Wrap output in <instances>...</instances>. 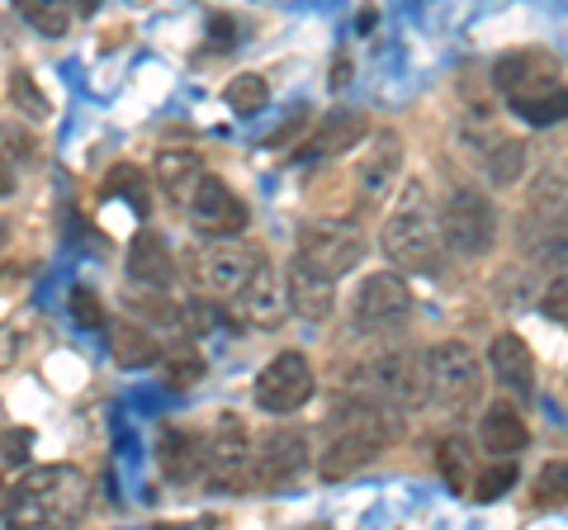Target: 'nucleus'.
<instances>
[{
    "mask_svg": "<svg viewBox=\"0 0 568 530\" xmlns=\"http://www.w3.org/2000/svg\"><path fill=\"white\" fill-rule=\"evenodd\" d=\"M493 81L503 100L511 104V114H521L536 129H549V123L568 119V81L559 58H549L545 48H517L507 58H497Z\"/></svg>",
    "mask_w": 568,
    "mask_h": 530,
    "instance_id": "obj_1",
    "label": "nucleus"
},
{
    "mask_svg": "<svg viewBox=\"0 0 568 530\" xmlns=\"http://www.w3.org/2000/svg\"><path fill=\"white\" fill-rule=\"evenodd\" d=\"M91 507V479L77 465H39L10 488V517L20 526H67Z\"/></svg>",
    "mask_w": 568,
    "mask_h": 530,
    "instance_id": "obj_2",
    "label": "nucleus"
},
{
    "mask_svg": "<svg viewBox=\"0 0 568 530\" xmlns=\"http://www.w3.org/2000/svg\"><path fill=\"white\" fill-rule=\"evenodd\" d=\"M394 412L398 408H388V402H379V408H351L332 427L323 459H317V473H323V479H351L369 459H379V450L394 440V431H403V427H394Z\"/></svg>",
    "mask_w": 568,
    "mask_h": 530,
    "instance_id": "obj_3",
    "label": "nucleus"
},
{
    "mask_svg": "<svg viewBox=\"0 0 568 530\" xmlns=\"http://www.w3.org/2000/svg\"><path fill=\"white\" fill-rule=\"evenodd\" d=\"M422 379H426V398L450 412H465L484 398V365H478V356L465 342H436L422 356Z\"/></svg>",
    "mask_w": 568,
    "mask_h": 530,
    "instance_id": "obj_4",
    "label": "nucleus"
},
{
    "mask_svg": "<svg viewBox=\"0 0 568 530\" xmlns=\"http://www.w3.org/2000/svg\"><path fill=\"white\" fill-rule=\"evenodd\" d=\"M440 237L450 242V252L459 256H488L497 242V208L484 190H455L446 204H440Z\"/></svg>",
    "mask_w": 568,
    "mask_h": 530,
    "instance_id": "obj_5",
    "label": "nucleus"
},
{
    "mask_svg": "<svg viewBox=\"0 0 568 530\" xmlns=\"http://www.w3.org/2000/svg\"><path fill=\"white\" fill-rule=\"evenodd\" d=\"M361 261H365V237L355 233V227L336 223V218H313L298 227V265H308V271L342 279Z\"/></svg>",
    "mask_w": 568,
    "mask_h": 530,
    "instance_id": "obj_6",
    "label": "nucleus"
},
{
    "mask_svg": "<svg viewBox=\"0 0 568 530\" xmlns=\"http://www.w3.org/2000/svg\"><path fill=\"white\" fill-rule=\"evenodd\" d=\"M204 473L219 488H246V473H252V431L237 412H219L213 427L204 436Z\"/></svg>",
    "mask_w": 568,
    "mask_h": 530,
    "instance_id": "obj_7",
    "label": "nucleus"
},
{
    "mask_svg": "<svg viewBox=\"0 0 568 530\" xmlns=\"http://www.w3.org/2000/svg\"><path fill=\"white\" fill-rule=\"evenodd\" d=\"M313 388H317V379H313L308 356H298V350H280V356L256 375V408L275 412V417L298 412L313 398Z\"/></svg>",
    "mask_w": 568,
    "mask_h": 530,
    "instance_id": "obj_8",
    "label": "nucleus"
},
{
    "mask_svg": "<svg viewBox=\"0 0 568 530\" xmlns=\"http://www.w3.org/2000/svg\"><path fill=\"white\" fill-rule=\"evenodd\" d=\"M185 208H190V223L200 227L204 237H237V233H246V223H252L242 194L227 185L223 175H200Z\"/></svg>",
    "mask_w": 568,
    "mask_h": 530,
    "instance_id": "obj_9",
    "label": "nucleus"
},
{
    "mask_svg": "<svg viewBox=\"0 0 568 530\" xmlns=\"http://www.w3.org/2000/svg\"><path fill=\"white\" fill-rule=\"evenodd\" d=\"M252 256L242 252V246H233L227 237H213L209 246H200V252L190 256V285L194 294L204 298H233L242 289V279L252 275Z\"/></svg>",
    "mask_w": 568,
    "mask_h": 530,
    "instance_id": "obj_10",
    "label": "nucleus"
},
{
    "mask_svg": "<svg viewBox=\"0 0 568 530\" xmlns=\"http://www.w3.org/2000/svg\"><path fill=\"white\" fill-rule=\"evenodd\" d=\"M308 465V436L294 427H280L261 440V450H252V473H246V488L275 492L284 483H294Z\"/></svg>",
    "mask_w": 568,
    "mask_h": 530,
    "instance_id": "obj_11",
    "label": "nucleus"
},
{
    "mask_svg": "<svg viewBox=\"0 0 568 530\" xmlns=\"http://www.w3.org/2000/svg\"><path fill=\"white\" fill-rule=\"evenodd\" d=\"M379 242H384V256L407 265V271H426V265L436 261V227L417 200L398 204V214H388Z\"/></svg>",
    "mask_w": 568,
    "mask_h": 530,
    "instance_id": "obj_12",
    "label": "nucleus"
},
{
    "mask_svg": "<svg viewBox=\"0 0 568 530\" xmlns=\"http://www.w3.org/2000/svg\"><path fill=\"white\" fill-rule=\"evenodd\" d=\"M351 313H355V327L384 332V327H394L398 317L413 313V289H407V279L398 271H375L361 279Z\"/></svg>",
    "mask_w": 568,
    "mask_h": 530,
    "instance_id": "obj_13",
    "label": "nucleus"
},
{
    "mask_svg": "<svg viewBox=\"0 0 568 530\" xmlns=\"http://www.w3.org/2000/svg\"><path fill=\"white\" fill-rule=\"evenodd\" d=\"M233 304L252 327H280L284 313H290V279L271 261H256L252 275L242 279V289L233 294Z\"/></svg>",
    "mask_w": 568,
    "mask_h": 530,
    "instance_id": "obj_14",
    "label": "nucleus"
},
{
    "mask_svg": "<svg viewBox=\"0 0 568 530\" xmlns=\"http://www.w3.org/2000/svg\"><path fill=\"white\" fill-rule=\"evenodd\" d=\"M398 175H403V137L398 133H375V143L361 152L355 162V194L365 204H384L388 194L398 190Z\"/></svg>",
    "mask_w": 568,
    "mask_h": 530,
    "instance_id": "obj_15",
    "label": "nucleus"
},
{
    "mask_svg": "<svg viewBox=\"0 0 568 530\" xmlns=\"http://www.w3.org/2000/svg\"><path fill=\"white\" fill-rule=\"evenodd\" d=\"M365 388L375 394L379 402H388V408H417V402L426 398V379L413 356H379L375 365L365 369Z\"/></svg>",
    "mask_w": 568,
    "mask_h": 530,
    "instance_id": "obj_16",
    "label": "nucleus"
},
{
    "mask_svg": "<svg viewBox=\"0 0 568 530\" xmlns=\"http://www.w3.org/2000/svg\"><path fill=\"white\" fill-rule=\"evenodd\" d=\"M129 279L148 289H166L175 279V256L162 233H138L129 246Z\"/></svg>",
    "mask_w": 568,
    "mask_h": 530,
    "instance_id": "obj_17",
    "label": "nucleus"
},
{
    "mask_svg": "<svg viewBox=\"0 0 568 530\" xmlns=\"http://www.w3.org/2000/svg\"><path fill=\"white\" fill-rule=\"evenodd\" d=\"M488 365H493V375L507 388H517V394L536 388V356H530L526 337H517V332H497L488 346Z\"/></svg>",
    "mask_w": 568,
    "mask_h": 530,
    "instance_id": "obj_18",
    "label": "nucleus"
},
{
    "mask_svg": "<svg viewBox=\"0 0 568 530\" xmlns=\"http://www.w3.org/2000/svg\"><path fill=\"white\" fill-rule=\"evenodd\" d=\"M156 465H162V473L175 483L200 479L204 473V440L181 431V427H166L162 436H156Z\"/></svg>",
    "mask_w": 568,
    "mask_h": 530,
    "instance_id": "obj_19",
    "label": "nucleus"
},
{
    "mask_svg": "<svg viewBox=\"0 0 568 530\" xmlns=\"http://www.w3.org/2000/svg\"><path fill=\"white\" fill-rule=\"evenodd\" d=\"M369 133V119L361 110H332L323 114V123L313 129L308 137V152L313 156H342L351 147H361V137Z\"/></svg>",
    "mask_w": 568,
    "mask_h": 530,
    "instance_id": "obj_20",
    "label": "nucleus"
},
{
    "mask_svg": "<svg viewBox=\"0 0 568 530\" xmlns=\"http://www.w3.org/2000/svg\"><path fill=\"white\" fill-rule=\"evenodd\" d=\"M478 440H484V450H493V455H521L530 446V427L511 402H493L484 421H478Z\"/></svg>",
    "mask_w": 568,
    "mask_h": 530,
    "instance_id": "obj_21",
    "label": "nucleus"
},
{
    "mask_svg": "<svg viewBox=\"0 0 568 530\" xmlns=\"http://www.w3.org/2000/svg\"><path fill=\"white\" fill-rule=\"evenodd\" d=\"M332 285H336V279L317 275V271H308V265L294 261V271H290V308L298 317H308V323H327L332 308H336Z\"/></svg>",
    "mask_w": 568,
    "mask_h": 530,
    "instance_id": "obj_22",
    "label": "nucleus"
},
{
    "mask_svg": "<svg viewBox=\"0 0 568 530\" xmlns=\"http://www.w3.org/2000/svg\"><path fill=\"white\" fill-rule=\"evenodd\" d=\"M156 185H162V194L171 204H185L190 200V190L194 181H200V156H194L190 147H166V152H156Z\"/></svg>",
    "mask_w": 568,
    "mask_h": 530,
    "instance_id": "obj_23",
    "label": "nucleus"
},
{
    "mask_svg": "<svg viewBox=\"0 0 568 530\" xmlns=\"http://www.w3.org/2000/svg\"><path fill=\"white\" fill-rule=\"evenodd\" d=\"M110 350H114V360L129 365V369H142V365L162 360V342H156L142 323H114L110 327Z\"/></svg>",
    "mask_w": 568,
    "mask_h": 530,
    "instance_id": "obj_24",
    "label": "nucleus"
},
{
    "mask_svg": "<svg viewBox=\"0 0 568 530\" xmlns=\"http://www.w3.org/2000/svg\"><path fill=\"white\" fill-rule=\"evenodd\" d=\"M436 469L455 492H469L474 488V446L465 436H446L436 446Z\"/></svg>",
    "mask_w": 568,
    "mask_h": 530,
    "instance_id": "obj_25",
    "label": "nucleus"
},
{
    "mask_svg": "<svg viewBox=\"0 0 568 530\" xmlns=\"http://www.w3.org/2000/svg\"><path fill=\"white\" fill-rule=\"evenodd\" d=\"M14 10H20L39 33H48V39H62L77 6H71V0H14Z\"/></svg>",
    "mask_w": 568,
    "mask_h": 530,
    "instance_id": "obj_26",
    "label": "nucleus"
},
{
    "mask_svg": "<svg viewBox=\"0 0 568 530\" xmlns=\"http://www.w3.org/2000/svg\"><path fill=\"white\" fill-rule=\"evenodd\" d=\"M223 100L233 114H261L265 100H271V85H265V77H256V72H242V77L227 81Z\"/></svg>",
    "mask_w": 568,
    "mask_h": 530,
    "instance_id": "obj_27",
    "label": "nucleus"
},
{
    "mask_svg": "<svg viewBox=\"0 0 568 530\" xmlns=\"http://www.w3.org/2000/svg\"><path fill=\"white\" fill-rule=\"evenodd\" d=\"M507 488H517V455H497V465L484 469V473H474V498L478 502H497Z\"/></svg>",
    "mask_w": 568,
    "mask_h": 530,
    "instance_id": "obj_28",
    "label": "nucleus"
},
{
    "mask_svg": "<svg viewBox=\"0 0 568 530\" xmlns=\"http://www.w3.org/2000/svg\"><path fill=\"white\" fill-rule=\"evenodd\" d=\"M10 100L20 104L29 119H48L52 114L48 95L39 91V81H33V72H24V67H14V72H10Z\"/></svg>",
    "mask_w": 568,
    "mask_h": 530,
    "instance_id": "obj_29",
    "label": "nucleus"
},
{
    "mask_svg": "<svg viewBox=\"0 0 568 530\" xmlns=\"http://www.w3.org/2000/svg\"><path fill=\"white\" fill-rule=\"evenodd\" d=\"M104 190L119 194V200H129L138 214H148V190H142V171L138 166H129V162L114 166L110 175H104Z\"/></svg>",
    "mask_w": 568,
    "mask_h": 530,
    "instance_id": "obj_30",
    "label": "nucleus"
},
{
    "mask_svg": "<svg viewBox=\"0 0 568 530\" xmlns=\"http://www.w3.org/2000/svg\"><path fill=\"white\" fill-rule=\"evenodd\" d=\"M536 502H540V507H564V502H568V465H564V459H555V465L540 469V479H536Z\"/></svg>",
    "mask_w": 568,
    "mask_h": 530,
    "instance_id": "obj_31",
    "label": "nucleus"
},
{
    "mask_svg": "<svg viewBox=\"0 0 568 530\" xmlns=\"http://www.w3.org/2000/svg\"><path fill=\"white\" fill-rule=\"evenodd\" d=\"M71 317H77L81 327H104V304H100V294L95 289H85V285H77L71 289Z\"/></svg>",
    "mask_w": 568,
    "mask_h": 530,
    "instance_id": "obj_32",
    "label": "nucleus"
},
{
    "mask_svg": "<svg viewBox=\"0 0 568 530\" xmlns=\"http://www.w3.org/2000/svg\"><path fill=\"white\" fill-rule=\"evenodd\" d=\"M200 375H204V360L194 356V350H185V356H171V360H166V384H171V388H190Z\"/></svg>",
    "mask_w": 568,
    "mask_h": 530,
    "instance_id": "obj_33",
    "label": "nucleus"
},
{
    "mask_svg": "<svg viewBox=\"0 0 568 530\" xmlns=\"http://www.w3.org/2000/svg\"><path fill=\"white\" fill-rule=\"evenodd\" d=\"M540 313L549 317V323H564V327H568V275H559L555 285L545 289V298H540Z\"/></svg>",
    "mask_w": 568,
    "mask_h": 530,
    "instance_id": "obj_34",
    "label": "nucleus"
},
{
    "mask_svg": "<svg viewBox=\"0 0 568 530\" xmlns=\"http://www.w3.org/2000/svg\"><path fill=\"white\" fill-rule=\"evenodd\" d=\"M29 446H33V436L29 431H0V465H24L29 459Z\"/></svg>",
    "mask_w": 568,
    "mask_h": 530,
    "instance_id": "obj_35",
    "label": "nucleus"
},
{
    "mask_svg": "<svg viewBox=\"0 0 568 530\" xmlns=\"http://www.w3.org/2000/svg\"><path fill=\"white\" fill-rule=\"evenodd\" d=\"M213 39H219V48H227V43H233V20H227V14H213Z\"/></svg>",
    "mask_w": 568,
    "mask_h": 530,
    "instance_id": "obj_36",
    "label": "nucleus"
},
{
    "mask_svg": "<svg viewBox=\"0 0 568 530\" xmlns=\"http://www.w3.org/2000/svg\"><path fill=\"white\" fill-rule=\"evenodd\" d=\"M10 190H14V175H10V162H6V156H0V200H6Z\"/></svg>",
    "mask_w": 568,
    "mask_h": 530,
    "instance_id": "obj_37",
    "label": "nucleus"
},
{
    "mask_svg": "<svg viewBox=\"0 0 568 530\" xmlns=\"http://www.w3.org/2000/svg\"><path fill=\"white\" fill-rule=\"evenodd\" d=\"M332 81H336V85L351 81V62H346V58H336V77H332Z\"/></svg>",
    "mask_w": 568,
    "mask_h": 530,
    "instance_id": "obj_38",
    "label": "nucleus"
},
{
    "mask_svg": "<svg viewBox=\"0 0 568 530\" xmlns=\"http://www.w3.org/2000/svg\"><path fill=\"white\" fill-rule=\"evenodd\" d=\"M71 6H77V10H81V14H95V10H100V6H104V0H71Z\"/></svg>",
    "mask_w": 568,
    "mask_h": 530,
    "instance_id": "obj_39",
    "label": "nucleus"
},
{
    "mask_svg": "<svg viewBox=\"0 0 568 530\" xmlns=\"http://www.w3.org/2000/svg\"><path fill=\"white\" fill-rule=\"evenodd\" d=\"M6 511H10V488L0 483V517H6Z\"/></svg>",
    "mask_w": 568,
    "mask_h": 530,
    "instance_id": "obj_40",
    "label": "nucleus"
}]
</instances>
